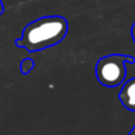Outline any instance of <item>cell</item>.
<instances>
[{
  "mask_svg": "<svg viewBox=\"0 0 135 135\" xmlns=\"http://www.w3.org/2000/svg\"><path fill=\"white\" fill-rule=\"evenodd\" d=\"M68 32V22L62 16H44L26 24L16 46L29 53L42 51L61 43Z\"/></svg>",
  "mask_w": 135,
  "mask_h": 135,
  "instance_id": "1",
  "label": "cell"
},
{
  "mask_svg": "<svg viewBox=\"0 0 135 135\" xmlns=\"http://www.w3.org/2000/svg\"><path fill=\"white\" fill-rule=\"evenodd\" d=\"M127 64H135V59L124 54H110L100 57L94 67L98 83L108 89L120 86L127 76Z\"/></svg>",
  "mask_w": 135,
  "mask_h": 135,
  "instance_id": "2",
  "label": "cell"
},
{
  "mask_svg": "<svg viewBox=\"0 0 135 135\" xmlns=\"http://www.w3.org/2000/svg\"><path fill=\"white\" fill-rule=\"evenodd\" d=\"M118 99L124 109L135 112V76L123 84L118 93Z\"/></svg>",
  "mask_w": 135,
  "mask_h": 135,
  "instance_id": "3",
  "label": "cell"
},
{
  "mask_svg": "<svg viewBox=\"0 0 135 135\" xmlns=\"http://www.w3.org/2000/svg\"><path fill=\"white\" fill-rule=\"evenodd\" d=\"M35 67V62L30 57H25L24 60H22L21 62V72L23 74H29Z\"/></svg>",
  "mask_w": 135,
  "mask_h": 135,
  "instance_id": "4",
  "label": "cell"
},
{
  "mask_svg": "<svg viewBox=\"0 0 135 135\" xmlns=\"http://www.w3.org/2000/svg\"><path fill=\"white\" fill-rule=\"evenodd\" d=\"M130 35H132L133 41L135 42V23L133 24V26H132V30H130Z\"/></svg>",
  "mask_w": 135,
  "mask_h": 135,
  "instance_id": "5",
  "label": "cell"
},
{
  "mask_svg": "<svg viewBox=\"0 0 135 135\" xmlns=\"http://www.w3.org/2000/svg\"><path fill=\"white\" fill-rule=\"evenodd\" d=\"M3 12H4V4H3V1L0 0V16L3 15Z\"/></svg>",
  "mask_w": 135,
  "mask_h": 135,
  "instance_id": "6",
  "label": "cell"
},
{
  "mask_svg": "<svg viewBox=\"0 0 135 135\" xmlns=\"http://www.w3.org/2000/svg\"><path fill=\"white\" fill-rule=\"evenodd\" d=\"M128 135H135V124H134V127L130 129V132H129V134Z\"/></svg>",
  "mask_w": 135,
  "mask_h": 135,
  "instance_id": "7",
  "label": "cell"
}]
</instances>
